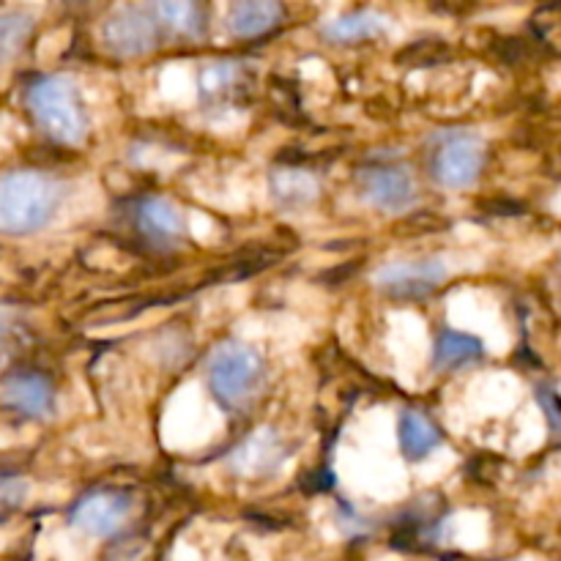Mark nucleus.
I'll return each mask as SVG.
<instances>
[{
  "label": "nucleus",
  "instance_id": "6",
  "mask_svg": "<svg viewBox=\"0 0 561 561\" xmlns=\"http://www.w3.org/2000/svg\"><path fill=\"white\" fill-rule=\"evenodd\" d=\"M449 277V263L444 257H416V261L383 263L373 274V285L392 299H422L442 288Z\"/></svg>",
  "mask_w": 561,
  "mask_h": 561
},
{
  "label": "nucleus",
  "instance_id": "7",
  "mask_svg": "<svg viewBox=\"0 0 561 561\" xmlns=\"http://www.w3.org/2000/svg\"><path fill=\"white\" fill-rule=\"evenodd\" d=\"M359 192L381 214H405L416 203L414 173L403 162H378L362 170Z\"/></svg>",
  "mask_w": 561,
  "mask_h": 561
},
{
  "label": "nucleus",
  "instance_id": "13",
  "mask_svg": "<svg viewBox=\"0 0 561 561\" xmlns=\"http://www.w3.org/2000/svg\"><path fill=\"white\" fill-rule=\"evenodd\" d=\"M389 16L376 9H356L345 11V14L332 16L323 22L321 33L327 42L332 44H356V42H370L387 33Z\"/></svg>",
  "mask_w": 561,
  "mask_h": 561
},
{
  "label": "nucleus",
  "instance_id": "16",
  "mask_svg": "<svg viewBox=\"0 0 561 561\" xmlns=\"http://www.w3.org/2000/svg\"><path fill=\"white\" fill-rule=\"evenodd\" d=\"M398 438L400 449H403V455L409 460H425L427 455H433V449H438V444H442L438 427L416 409L403 411L398 425Z\"/></svg>",
  "mask_w": 561,
  "mask_h": 561
},
{
  "label": "nucleus",
  "instance_id": "15",
  "mask_svg": "<svg viewBox=\"0 0 561 561\" xmlns=\"http://www.w3.org/2000/svg\"><path fill=\"white\" fill-rule=\"evenodd\" d=\"M283 20V5L274 0H247L236 3L228 14V27L239 38H255L277 27Z\"/></svg>",
  "mask_w": 561,
  "mask_h": 561
},
{
  "label": "nucleus",
  "instance_id": "17",
  "mask_svg": "<svg viewBox=\"0 0 561 561\" xmlns=\"http://www.w3.org/2000/svg\"><path fill=\"white\" fill-rule=\"evenodd\" d=\"M482 356V343L471 334L463 332H442L436 337V345H433V367L442 373H453L460 370V367L471 365Z\"/></svg>",
  "mask_w": 561,
  "mask_h": 561
},
{
  "label": "nucleus",
  "instance_id": "9",
  "mask_svg": "<svg viewBox=\"0 0 561 561\" xmlns=\"http://www.w3.org/2000/svg\"><path fill=\"white\" fill-rule=\"evenodd\" d=\"M131 515V499L121 491H93L71 510V526L88 537H113Z\"/></svg>",
  "mask_w": 561,
  "mask_h": 561
},
{
  "label": "nucleus",
  "instance_id": "10",
  "mask_svg": "<svg viewBox=\"0 0 561 561\" xmlns=\"http://www.w3.org/2000/svg\"><path fill=\"white\" fill-rule=\"evenodd\" d=\"M0 403L25 420H47L55 411V389L38 373H11L0 381Z\"/></svg>",
  "mask_w": 561,
  "mask_h": 561
},
{
  "label": "nucleus",
  "instance_id": "11",
  "mask_svg": "<svg viewBox=\"0 0 561 561\" xmlns=\"http://www.w3.org/2000/svg\"><path fill=\"white\" fill-rule=\"evenodd\" d=\"M137 228L153 244L170 247L175 241L184 239L186 233V219L181 214V208L175 206L168 197H146V201L137 206Z\"/></svg>",
  "mask_w": 561,
  "mask_h": 561
},
{
  "label": "nucleus",
  "instance_id": "5",
  "mask_svg": "<svg viewBox=\"0 0 561 561\" xmlns=\"http://www.w3.org/2000/svg\"><path fill=\"white\" fill-rule=\"evenodd\" d=\"M102 42L118 58H142L162 42L151 5H121L102 22Z\"/></svg>",
  "mask_w": 561,
  "mask_h": 561
},
{
  "label": "nucleus",
  "instance_id": "8",
  "mask_svg": "<svg viewBox=\"0 0 561 561\" xmlns=\"http://www.w3.org/2000/svg\"><path fill=\"white\" fill-rule=\"evenodd\" d=\"M288 455L290 449L285 438L279 436V431L263 425L252 431L244 442L236 444L228 458H225V463L241 480H263V477L277 474L285 460H288Z\"/></svg>",
  "mask_w": 561,
  "mask_h": 561
},
{
  "label": "nucleus",
  "instance_id": "14",
  "mask_svg": "<svg viewBox=\"0 0 561 561\" xmlns=\"http://www.w3.org/2000/svg\"><path fill=\"white\" fill-rule=\"evenodd\" d=\"M148 5H151L162 31H170L173 36L181 38H192V42H201L206 36V14H203L197 3H190V0H162V3Z\"/></svg>",
  "mask_w": 561,
  "mask_h": 561
},
{
  "label": "nucleus",
  "instance_id": "3",
  "mask_svg": "<svg viewBox=\"0 0 561 561\" xmlns=\"http://www.w3.org/2000/svg\"><path fill=\"white\" fill-rule=\"evenodd\" d=\"M263 373L266 367L255 348L228 340L217 345L208 359V387L217 394L219 403L239 409L261 389Z\"/></svg>",
  "mask_w": 561,
  "mask_h": 561
},
{
  "label": "nucleus",
  "instance_id": "12",
  "mask_svg": "<svg viewBox=\"0 0 561 561\" xmlns=\"http://www.w3.org/2000/svg\"><path fill=\"white\" fill-rule=\"evenodd\" d=\"M268 195L274 197L279 208L299 211V208L312 206L321 195V181L301 168H277L268 175Z\"/></svg>",
  "mask_w": 561,
  "mask_h": 561
},
{
  "label": "nucleus",
  "instance_id": "1",
  "mask_svg": "<svg viewBox=\"0 0 561 561\" xmlns=\"http://www.w3.org/2000/svg\"><path fill=\"white\" fill-rule=\"evenodd\" d=\"M64 197V181L44 170H11L0 175V233H38L53 222Z\"/></svg>",
  "mask_w": 561,
  "mask_h": 561
},
{
  "label": "nucleus",
  "instance_id": "4",
  "mask_svg": "<svg viewBox=\"0 0 561 561\" xmlns=\"http://www.w3.org/2000/svg\"><path fill=\"white\" fill-rule=\"evenodd\" d=\"M485 164V140L477 131L453 129L436 137L431 157L433 179L449 192L469 190L477 184Z\"/></svg>",
  "mask_w": 561,
  "mask_h": 561
},
{
  "label": "nucleus",
  "instance_id": "20",
  "mask_svg": "<svg viewBox=\"0 0 561 561\" xmlns=\"http://www.w3.org/2000/svg\"><path fill=\"white\" fill-rule=\"evenodd\" d=\"M31 485L20 474H3L0 471V515H9L25 504Z\"/></svg>",
  "mask_w": 561,
  "mask_h": 561
},
{
  "label": "nucleus",
  "instance_id": "21",
  "mask_svg": "<svg viewBox=\"0 0 561 561\" xmlns=\"http://www.w3.org/2000/svg\"><path fill=\"white\" fill-rule=\"evenodd\" d=\"M20 327H22L20 310L11 305H0V356L9 354L16 334H20Z\"/></svg>",
  "mask_w": 561,
  "mask_h": 561
},
{
  "label": "nucleus",
  "instance_id": "19",
  "mask_svg": "<svg viewBox=\"0 0 561 561\" xmlns=\"http://www.w3.org/2000/svg\"><path fill=\"white\" fill-rule=\"evenodd\" d=\"M236 80H239V64H233V60H217V64H208L201 71V91L206 96H214V93H222L225 88L233 85Z\"/></svg>",
  "mask_w": 561,
  "mask_h": 561
},
{
  "label": "nucleus",
  "instance_id": "2",
  "mask_svg": "<svg viewBox=\"0 0 561 561\" xmlns=\"http://www.w3.org/2000/svg\"><path fill=\"white\" fill-rule=\"evenodd\" d=\"M25 104L49 140L60 146H82L88 137V115L80 88L69 75H44L27 85Z\"/></svg>",
  "mask_w": 561,
  "mask_h": 561
},
{
  "label": "nucleus",
  "instance_id": "18",
  "mask_svg": "<svg viewBox=\"0 0 561 561\" xmlns=\"http://www.w3.org/2000/svg\"><path fill=\"white\" fill-rule=\"evenodd\" d=\"M33 33V16L27 11H0V64L22 53Z\"/></svg>",
  "mask_w": 561,
  "mask_h": 561
}]
</instances>
